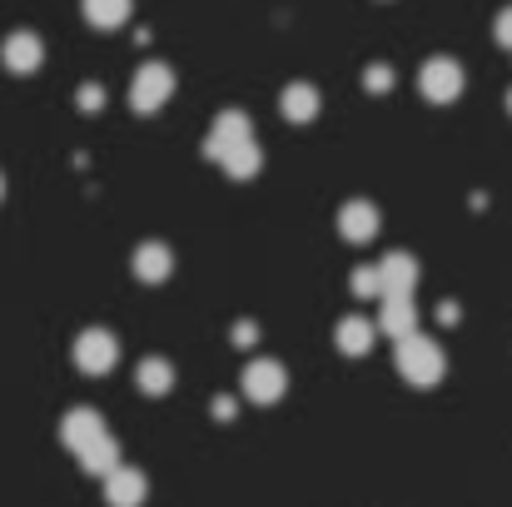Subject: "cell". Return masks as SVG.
Segmentation results:
<instances>
[{"mask_svg":"<svg viewBox=\"0 0 512 507\" xmlns=\"http://www.w3.org/2000/svg\"><path fill=\"white\" fill-rule=\"evenodd\" d=\"M393 363H398V373H403L413 388H433V383L443 378V368H448L443 348H438L433 338H423V334L398 338V353H393Z\"/></svg>","mask_w":512,"mask_h":507,"instance_id":"6da1fadb","label":"cell"},{"mask_svg":"<svg viewBox=\"0 0 512 507\" xmlns=\"http://www.w3.org/2000/svg\"><path fill=\"white\" fill-rule=\"evenodd\" d=\"M170 95H174V70H170V65L150 60V65H140V70H135L130 105H135L140 115H155V110H165V100H170Z\"/></svg>","mask_w":512,"mask_h":507,"instance_id":"7a4b0ae2","label":"cell"},{"mask_svg":"<svg viewBox=\"0 0 512 507\" xmlns=\"http://www.w3.org/2000/svg\"><path fill=\"white\" fill-rule=\"evenodd\" d=\"M284 388H289V373H284V363H274V358H254V363L244 368V378H239V393H244L249 403H279Z\"/></svg>","mask_w":512,"mask_h":507,"instance_id":"3957f363","label":"cell"},{"mask_svg":"<svg viewBox=\"0 0 512 507\" xmlns=\"http://www.w3.org/2000/svg\"><path fill=\"white\" fill-rule=\"evenodd\" d=\"M418 90L433 100V105H453L458 95H463V65L458 60H428L423 70H418Z\"/></svg>","mask_w":512,"mask_h":507,"instance_id":"277c9868","label":"cell"},{"mask_svg":"<svg viewBox=\"0 0 512 507\" xmlns=\"http://www.w3.org/2000/svg\"><path fill=\"white\" fill-rule=\"evenodd\" d=\"M244 140H254V125H249V115L244 110H219V120H214V130H209V140H204V155L219 165L234 145H244Z\"/></svg>","mask_w":512,"mask_h":507,"instance_id":"5b68a950","label":"cell"},{"mask_svg":"<svg viewBox=\"0 0 512 507\" xmlns=\"http://www.w3.org/2000/svg\"><path fill=\"white\" fill-rule=\"evenodd\" d=\"M115 358H120V343H115L110 329H85V334L75 338V363L85 373H110Z\"/></svg>","mask_w":512,"mask_h":507,"instance_id":"8992f818","label":"cell"},{"mask_svg":"<svg viewBox=\"0 0 512 507\" xmlns=\"http://www.w3.org/2000/svg\"><path fill=\"white\" fill-rule=\"evenodd\" d=\"M95 438H105V418H100L95 408H70V413L60 418V443H65L70 453H85Z\"/></svg>","mask_w":512,"mask_h":507,"instance_id":"52a82bcc","label":"cell"},{"mask_svg":"<svg viewBox=\"0 0 512 507\" xmlns=\"http://www.w3.org/2000/svg\"><path fill=\"white\" fill-rule=\"evenodd\" d=\"M40 60H45V45H40V35H30V30H15V35H5V45H0V65H5L10 75H30Z\"/></svg>","mask_w":512,"mask_h":507,"instance_id":"ba28073f","label":"cell"},{"mask_svg":"<svg viewBox=\"0 0 512 507\" xmlns=\"http://www.w3.org/2000/svg\"><path fill=\"white\" fill-rule=\"evenodd\" d=\"M145 493H150V483H145L140 468H125V463H120V468L105 478V503L110 507H140Z\"/></svg>","mask_w":512,"mask_h":507,"instance_id":"9c48e42d","label":"cell"},{"mask_svg":"<svg viewBox=\"0 0 512 507\" xmlns=\"http://www.w3.org/2000/svg\"><path fill=\"white\" fill-rule=\"evenodd\" d=\"M378 329H383L388 338H408V334H418V309H413V294H393V299H383Z\"/></svg>","mask_w":512,"mask_h":507,"instance_id":"30bf717a","label":"cell"},{"mask_svg":"<svg viewBox=\"0 0 512 507\" xmlns=\"http://www.w3.org/2000/svg\"><path fill=\"white\" fill-rule=\"evenodd\" d=\"M378 279H383V299L413 294V289H418V264H413V254H388V259L378 264Z\"/></svg>","mask_w":512,"mask_h":507,"instance_id":"8fae6325","label":"cell"},{"mask_svg":"<svg viewBox=\"0 0 512 507\" xmlns=\"http://www.w3.org/2000/svg\"><path fill=\"white\" fill-rule=\"evenodd\" d=\"M339 229H343V239H348V244H368V239L378 234V209H373L368 199H353V204H343Z\"/></svg>","mask_w":512,"mask_h":507,"instance_id":"7c38bea8","label":"cell"},{"mask_svg":"<svg viewBox=\"0 0 512 507\" xmlns=\"http://www.w3.org/2000/svg\"><path fill=\"white\" fill-rule=\"evenodd\" d=\"M170 269H174V254L165 244H140V249H135V274H140L145 284H165Z\"/></svg>","mask_w":512,"mask_h":507,"instance_id":"4fadbf2b","label":"cell"},{"mask_svg":"<svg viewBox=\"0 0 512 507\" xmlns=\"http://www.w3.org/2000/svg\"><path fill=\"white\" fill-rule=\"evenodd\" d=\"M279 110H284L294 125H309V120L319 115V90H314V85H284Z\"/></svg>","mask_w":512,"mask_h":507,"instance_id":"5bb4252c","label":"cell"},{"mask_svg":"<svg viewBox=\"0 0 512 507\" xmlns=\"http://www.w3.org/2000/svg\"><path fill=\"white\" fill-rule=\"evenodd\" d=\"M75 458H80V468H85V473H95V478H110V473L120 468V443L105 433V438H95V443H90L85 453H75Z\"/></svg>","mask_w":512,"mask_h":507,"instance_id":"9a60e30c","label":"cell"},{"mask_svg":"<svg viewBox=\"0 0 512 507\" xmlns=\"http://www.w3.org/2000/svg\"><path fill=\"white\" fill-rule=\"evenodd\" d=\"M80 10L95 30H115L130 20V0H80Z\"/></svg>","mask_w":512,"mask_h":507,"instance_id":"2e32d148","label":"cell"},{"mask_svg":"<svg viewBox=\"0 0 512 507\" xmlns=\"http://www.w3.org/2000/svg\"><path fill=\"white\" fill-rule=\"evenodd\" d=\"M219 165L229 169V179H254V174L264 169V155H259V145H254V140H244V145H234Z\"/></svg>","mask_w":512,"mask_h":507,"instance_id":"e0dca14e","label":"cell"},{"mask_svg":"<svg viewBox=\"0 0 512 507\" xmlns=\"http://www.w3.org/2000/svg\"><path fill=\"white\" fill-rule=\"evenodd\" d=\"M339 348L348 353V358L368 353V348H373V324H363L358 314H353V319H343L339 324Z\"/></svg>","mask_w":512,"mask_h":507,"instance_id":"ac0fdd59","label":"cell"},{"mask_svg":"<svg viewBox=\"0 0 512 507\" xmlns=\"http://www.w3.org/2000/svg\"><path fill=\"white\" fill-rule=\"evenodd\" d=\"M140 388H145L150 398L170 393V388H174V368L165 363V358H145V363H140Z\"/></svg>","mask_w":512,"mask_h":507,"instance_id":"d6986e66","label":"cell"},{"mask_svg":"<svg viewBox=\"0 0 512 507\" xmlns=\"http://www.w3.org/2000/svg\"><path fill=\"white\" fill-rule=\"evenodd\" d=\"M348 289H353L358 299H378V294H383V279H378V264H373V269H358Z\"/></svg>","mask_w":512,"mask_h":507,"instance_id":"ffe728a7","label":"cell"},{"mask_svg":"<svg viewBox=\"0 0 512 507\" xmlns=\"http://www.w3.org/2000/svg\"><path fill=\"white\" fill-rule=\"evenodd\" d=\"M363 85H368L373 95H383V90L393 85V70H388V65H368V70H363Z\"/></svg>","mask_w":512,"mask_h":507,"instance_id":"44dd1931","label":"cell"},{"mask_svg":"<svg viewBox=\"0 0 512 507\" xmlns=\"http://www.w3.org/2000/svg\"><path fill=\"white\" fill-rule=\"evenodd\" d=\"M75 100H80V110H85V115H95V110L105 105V90H100V85H80V95H75Z\"/></svg>","mask_w":512,"mask_h":507,"instance_id":"7402d4cb","label":"cell"},{"mask_svg":"<svg viewBox=\"0 0 512 507\" xmlns=\"http://www.w3.org/2000/svg\"><path fill=\"white\" fill-rule=\"evenodd\" d=\"M493 35H498V45H508V50H512V5H508V10H498V20H493Z\"/></svg>","mask_w":512,"mask_h":507,"instance_id":"603a6c76","label":"cell"},{"mask_svg":"<svg viewBox=\"0 0 512 507\" xmlns=\"http://www.w3.org/2000/svg\"><path fill=\"white\" fill-rule=\"evenodd\" d=\"M254 334H259L254 324H239V329H234V338H239V343H254Z\"/></svg>","mask_w":512,"mask_h":507,"instance_id":"cb8c5ba5","label":"cell"},{"mask_svg":"<svg viewBox=\"0 0 512 507\" xmlns=\"http://www.w3.org/2000/svg\"><path fill=\"white\" fill-rule=\"evenodd\" d=\"M0 199H5V179H0Z\"/></svg>","mask_w":512,"mask_h":507,"instance_id":"d4e9b609","label":"cell"},{"mask_svg":"<svg viewBox=\"0 0 512 507\" xmlns=\"http://www.w3.org/2000/svg\"><path fill=\"white\" fill-rule=\"evenodd\" d=\"M508 110H512V95H508Z\"/></svg>","mask_w":512,"mask_h":507,"instance_id":"484cf974","label":"cell"}]
</instances>
